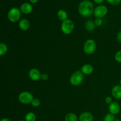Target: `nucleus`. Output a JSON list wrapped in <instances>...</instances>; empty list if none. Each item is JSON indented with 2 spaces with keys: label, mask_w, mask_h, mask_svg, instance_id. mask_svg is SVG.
<instances>
[{
  "label": "nucleus",
  "mask_w": 121,
  "mask_h": 121,
  "mask_svg": "<svg viewBox=\"0 0 121 121\" xmlns=\"http://www.w3.org/2000/svg\"><path fill=\"white\" fill-rule=\"evenodd\" d=\"M95 24L92 20H89L85 23V28L88 31H93L95 28Z\"/></svg>",
  "instance_id": "obj_15"
},
{
  "label": "nucleus",
  "mask_w": 121,
  "mask_h": 121,
  "mask_svg": "<svg viewBox=\"0 0 121 121\" xmlns=\"http://www.w3.org/2000/svg\"><path fill=\"white\" fill-rule=\"evenodd\" d=\"M38 1H39V0H30V1L31 3H33V4L36 3L37 2H38Z\"/></svg>",
  "instance_id": "obj_30"
},
{
  "label": "nucleus",
  "mask_w": 121,
  "mask_h": 121,
  "mask_svg": "<svg viewBox=\"0 0 121 121\" xmlns=\"http://www.w3.org/2000/svg\"><path fill=\"white\" fill-rule=\"evenodd\" d=\"M96 43L95 40L92 39H89L86 40L83 46V51L86 54H92L95 53L96 50Z\"/></svg>",
  "instance_id": "obj_5"
},
{
  "label": "nucleus",
  "mask_w": 121,
  "mask_h": 121,
  "mask_svg": "<svg viewBox=\"0 0 121 121\" xmlns=\"http://www.w3.org/2000/svg\"><path fill=\"white\" fill-rule=\"evenodd\" d=\"M48 78V74H46V73H43L41 74V79L43 80H47Z\"/></svg>",
  "instance_id": "obj_26"
},
{
  "label": "nucleus",
  "mask_w": 121,
  "mask_h": 121,
  "mask_svg": "<svg viewBox=\"0 0 121 121\" xmlns=\"http://www.w3.org/2000/svg\"><path fill=\"white\" fill-rule=\"evenodd\" d=\"M1 121H11L9 119H8V118H2V119L1 120Z\"/></svg>",
  "instance_id": "obj_29"
},
{
  "label": "nucleus",
  "mask_w": 121,
  "mask_h": 121,
  "mask_svg": "<svg viewBox=\"0 0 121 121\" xmlns=\"http://www.w3.org/2000/svg\"><path fill=\"white\" fill-rule=\"evenodd\" d=\"M18 99L19 102L21 104H24V105H28V104H31L32 101L34 99V97L30 92L24 91L19 94Z\"/></svg>",
  "instance_id": "obj_3"
},
{
  "label": "nucleus",
  "mask_w": 121,
  "mask_h": 121,
  "mask_svg": "<svg viewBox=\"0 0 121 121\" xmlns=\"http://www.w3.org/2000/svg\"><path fill=\"white\" fill-rule=\"evenodd\" d=\"M93 71V67L90 64H86L84 65L81 68V72H82L83 74L89 75L92 73Z\"/></svg>",
  "instance_id": "obj_13"
},
{
  "label": "nucleus",
  "mask_w": 121,
  "mask_h": 121,
  "mask_svg": "<svg viewBox=\"0 0 121 121\" xmlns=\"http://www.w3.org/2000/svg\"><path fill=\"white\" fill-rule=\"evenodd\" d=\"M112 95L115 99H121V86L119 85H116L112 89L111 91Z\"/></svg>",
  "instance_id": "obj_10"
},
{
  "label": "nucleus",
  "mask_w": 121,
  "mask_h": 121,
  "mask_svg": "<svg viewBox=\"0 0 121 121\" xmlns=\"http://www.w3.org/2000/svg\"><path fill=\"white\" fill-rule=\"evenodd\" d=\"M107 7L105 5H100L98 6L95 8L93 14L96 18H102L107 14Z\"/></svg>",
  "instance_id": "obj_7"
},
{
  "label": "nucleus",
  "mask_w": 121,
  "mask_h": 121,
  "mask_svg": "<svg viewBox=\"0 0 121 121\" xmlns=\"http://www.w3.org/2000/svg\"><path fill=\"white\" fill-rule=\"evenodd\" d=\"M119 84H120V85L121 86V79H120V80H119Z\"/></svg>",
  "instance_id": "obj_32"
},
{
  "label": "nucleus",
  "mask_w": 121,
  "mask_h": 121,
  "mask_svg": "<svg viewBox=\"0 0 121 121\" xmlns=\"http://www.w3.org/2000/svg\"><path fill=\"white\" fill-rule=\"evenodd\" d=\"M84 80V75L80 70H77L71 75L70 82L73 86H78L81 85Z\"/></svg>",
  "instance_id": "obj_2"
},
{
  "label": "nucleus",
  "mask_w": 121,
  "mask_h": 121,
  "mask_svg": "<svg viewBox=\"0 0 121 121\" xmlns=\"http://www.w3.org/2000/svg\"><path fill=\"white\" fill-rule=\"evenodd\" d=\"M28 76L31 80L38 81L41 78V74L40 71L35 68L31 69L28 72Z\"/></svg>",
  "instance_id": "obj_8"
},
{
  "label": "nucleus",
  "mask_w": 121,
  "mask_h": 121,
  "mask_svg": "<svg viewBox=\"0 0 121 121\" xmlns=\"http://www.w3.org/2000/svg\"><path fill=\"white\" fill-rule=\"evenodd\" d=\"M19 27L23 31H26L30 28V22L27 19H22L19 21Z\"/></svg>",
  "instance_id": "obj_14"
},
{
  "label": "nucleus",
  "mask_w": 121,
  "mask_h": 121,
  "mask_svg": "<svg viewBox=\"0 0 121 121\" xmlns=\"http://www.w3.org/2000/svg\"><path fill=\"white\" fill-rule=\"evenodd\" d=\"M115 117L114 115L111 113H107L104 117V121H115Z\"/></svg>",
  "instance_id": "obj_20"
},
{
  "label": "nucleus",
  "mask_w": 121,
  "mask_h": 121,
  "mask_svg": "<svg viewBox=\"0 0 121 121\" xmlns=\"http://www.w3.org/2000/svg\"><path fill=\"white\" fill-rule=\"evenodd\" d=\"M95 24L96 26H100L102 24V20L101 18H96V20H95Z\"/></svg>",
  "instance_id": "obj_24"
},
{
  "label": "nucleus",
  "mask_w": 121,
  "mask_h": 121,
  "mask_svg": "<svg viewBox=\"0 0 121 121\" xmlns=\"http://www.w3.org/2000/svg\"><path fill=\"white\" fill-rule=\"evenodd\" d=\"M20 9L24 14H28L31 13L33 11V7L30 4L25 2L21 5L20 7Z\"/></svg>",
  "instance_id": "obj_12"
},
{
  "label": "nucleus",
  "mask_w": 121,
  "mask_h": 121,
  "mask_svg": "<svg viewBox=\"0 0 121 121\" xmlns=\"http://www.w3.org/2000/svg\"><path fill=\"white\" fill-rule=\"evenodd\" d=\"M21 17V11L17 8H11L8 13V18L11 22H17Z\"/></svg>",
  "instance_id": "obj_6"
},
{
  "label": "nucleus",
  "mask_w": 121,
  "mask_h": 121,
  "mask_svg": "<svg viewBox=\"0 0 121 121\" xmlns=\"http://www.w3.org/2000/svg\"><path fill=\"white\" fill-rule=\"evenodd\" d=\"M65 121H78V117L74 113H69L65 116Z\"/></svg>",
  "instance_id": "obj_17"
},
{
  "label": "nucleus",
  "mask_w": 121,
  "mask_h": 121,
  "mask_svg": "<svg viewBox=\"0 0 121 121\" xmlns=\"http://www.w3.org/2000/svg\"><path fill=\"white\" fill-rule=\"evenodd\" d=\"M117 40L121 43V30L120 31L118 32V33L117 34Z\"/></svg>",
  "instance_id": "obj_27"
},
{
  "label": "nucleus",
  "mask_w": 121,
  "mask_h": 121,
  "mask_svg": "<svg viewBox=\"0 0 121 121\" xmlns=\"http://www.w3.org/2000/svg\"><path fill=\"white\" fill-rule=\"evenodd\" d=\"M115 59L118 63H121V50L118 51L115 55Z\"/></svg>",
  "instance_id": "obj_22"
},
{
  "label": "nucleus",
  "mask_w": 121,
  "mask_h": 121,
  "mask_svg": "<svg viewBox=\"0 0 121 121\" xmlns=\"http://www.w3.org/2000/svg\"><path fill=\"white\" fill-rule=\"evenodd\" d=\"M115 121H120V120H119V119H115Z\"/></svg>",
  "instance_id": "obj_31"
},
{
  "label": "nucleus",
  "mask_w": 121,
  "mask_h": 121,
  "mask_svg": "<svg viewBox=\"0 0 121 121\" xmlns=\"http://www.w3.org/2000/svg\"><path fill=\"white\" fill-rule=\"evenodd\" d=\"M95 2L96 4H101L104 1V0H93Z\"/></svg>",
  "instance_id": "obj_28"
},
{
  "label": "nucleus",
  "mask_w": 121,
  "mask_h": 121,
  "mask_svg": "<svg viewBox=\"0 0 121 121\" xmlns=\"http://www.w3.org/2000/svg\"><path fill=\"white\" fill-rule=\"evenodd\" d=\"M57 17L61 21H65V20H67V14L65 10L63 9H60L59 11L57 12Z\"/></svg>",
  "instance_id": "obj_16"
},
{
  "label": "nucleus",
  "mask_w": 121,
  "mask_h": 121,
  "mask_svg": "<svg viewBox=\"0 0 121 121\" xmlns=\"http://www.w3.org/2000/svg\"><path fill=\"white\" fill-rule=\"evenodd\" d=\"M31 105L34 107H38L40 105V100L37 98H34L31 102Z\"/></svg>",
  "instance_id": "obj_21"
},
{
  "label": "nucleus",
  "mask_w": 121,
  "mask_h": 121,
  "mask_svg": "<svg viewBox=\"0 0 121 121\" xmlns=\"http://www.w3.org/2000/svg\"><path fill=\"white\" fill-rule=\"evenodd\" d=\"M74 25L73 21L70 20H66L63 21L61 25V30L65 34L68 35L71 34L74 30Z\"/></svg>",
  "instance_id": "obj_4"
},
{
  "label": "nucleus",
  "mask_w": 121,
  "mask_h": 121,
  "mask_svg": "<svg viewBox=\"0 0 121 121\" xmlns=\"http://www.w3.org/2000/svg\"><path fill=\"white\" fill-rule=\"evenodd\" d=\"M93 116L91 112H84L80 114L79 118V121H93Z\"/></svg>",
  "instance_id": "obj_11"
},
{
  "label": "nucleus",
  "mask_w": 121,
  "mask_h": 121,
  "mask_svg": "<svg viewBox=\"0 0 121 121\" xmlns=\"http://www.w3.org/2000/svg\"><path fill=\"white\" fill-rule=\"evenodd\" d=\"M22 121V120H20V121Z\"/></svg>",
  "instance_id": "obj_33"
},
{
  "label": "nucleus",
  "mask_w": 121,
  "mask_h": 121,
  "mask_svg": "<svg viewBox=\"0 0 121 121\" xmlns=\"http://www.w3.org/2000/svg\"><path fill=\"white\" fill-rule=\"evenodd\" d=\"M107 1L112 5H118L121 2V0H107Z\"/></svg>",
  "instance_id": "obj_23"
},
{
  "label": "nucleus",
  "mask_w": 121,
  "mask_h": 121,
  "mask_svg": "<svg viewBox=\"0 0 121 121\" xmlns=\"http://www.w3.org/2000/svg\"><path fill=\"white\" fill-rule=\"evenodd\" d=\"M79 13L84 17H89L94 13L93 4L89 0H84L82 1L78 7Z\"/></svg>",
  "instance_id": "obj_1"
},
{
  "label": "nucleus",
  "mask_w": 121,
  "mask_h": 121,
  "mask_svg": "<svg viewBox=\"0 0 121 121\" xmlns=\"http://www.w3.org/2000/svg\"><path fill=\"white\" fill-rule=\"evenodd\" d=\"M25 119H26V121H35L36 116L33 112H28L26 114Z\"/></svg>",
  "instance_id": "obj_18"
},
{
  "label": "nucleus",
  "mask_w": 121,
  "mask_h": 121,
  "mask_svg": "<svg viewBox=\"0 0 121 121\" xmlns=\"http://www.w3.org/2000/svg\"><path fill=\"white\" fill-rule=\"evenodd\" d=\"M105 102H106L107 104H108V105H110V104H111L112 102H113L112 98L110 96L106 97V99H105Z\"/></svg>",
  "instance_id": "obj_25"
},
{
  "label": "nucleus",
  "mask_w": 121,
  "mask_h": 121,
  "mask_svg": "<svg viewBox=\"0 0 121 121\" xmlns=\"http://www.w3.org/2000/svg\"><path fill=\"white\" fill-rule=\"evenodd\" d=\"M109 111L110 113L114 115L118 114L121 111L120 105L117 102H113L109 106Z\"/></svg>",
  "instance_id": "obj_9"
},
{
  "label": "nucleus",
  "mask_w": 121,
  "mask_h": 121,
  "mask_svg": "<svg viewBox=\"0 0 121 121\" xmlns=\"http://www.w3.org/2000/svg\"><path fill=\"white\" fill-rule=\"evenodd\" d=\"M8 50V47L5 44L3 43H0V56H3L4 54H5Z\"/></svg>",
  "instance_id": "obj_19"
}]
</instances>
